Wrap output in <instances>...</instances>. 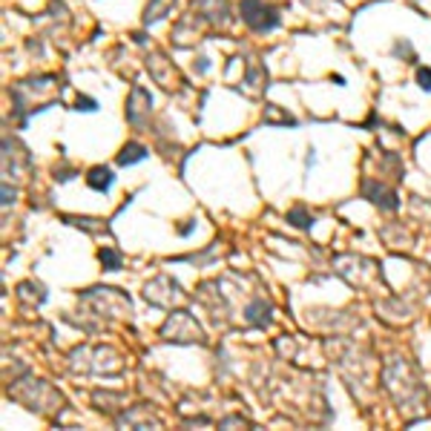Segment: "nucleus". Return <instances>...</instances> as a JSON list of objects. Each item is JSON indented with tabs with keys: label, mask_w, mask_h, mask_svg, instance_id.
Here are the masks:
<instances>
[{
	"label": "nucleus",
	"mask_w": 431,
	"mask_h": 431,
	"mask_svg": "<svg viewBox=\"0 0 431 431\" xmlns=\"http://www.w3.org/2000/svg\"><path fill=\"white\" fill-rule=\"evenodd\" d=\"M101 264L107 268V271H118V268H121V256H118L115 250L104 248V250H101Z\"/></svg>",
	"instance_id": "nucleus-3"
},
{
	"label": "nucleus",
	"mask_w": 431,
	"mask_h": 431,
	"mask_svg": "<svg viewBox=\"0 0 431 431\" xmlns=\"http://www.w3.org/2000/svg\"><path fill=\"white\" fill-rule=\"evenodd\" d=\"M78 110H95V101H89V98H80V101H78Z\"/></svg>",
	"instance_id": "nucleus-6"
},
{
	"label": "nucleus",
	"mask_w": 431,
	"mask_h": 431,
	"mask_svg": "<svg viewBox=\"0 0 431 431\" xmlns=\"http://www.w3.org/2000/svg\"><path fill=\"white\" fill-rule=\"evenodd\" d=\"M288 221H291V224H296V227H311V216H305V210H291L288 213Z\"/></svg>",
	"instance_id": "nucleus-4"
},
{
	"label": "nucleus",
	"mask_w": 431,
	"mask_h": 431,
	"mask_svg": "<svg viewBox=\"0 0 431 431\" xmlns=\"http://www.w3.org/2000/svg\"><path fill=\"white\" fill-rule=\"evenodd\" d=\"M417 80H420L423 89H431V69H420V72H417Z\"/></svg>",
	"instance_id": "nucleus-5"
},
{
	"label": "nucleus",
	"mask_w": 431,
	"mask_h": 431,
	"mask_svg": "<svg viewBox=\"0 0 431 431\" xmlns=\"http://www.w3.org/2000/svg\"><path fill=\"white\" fill-rule=\"evenodd\" d=\"M147 158V150L141 144H127L121 153H118V164H124V167H130V164H135V161H144Z\"/></svg>",
	"instance_id": "nucleus-2"
},
{
	"label": "nucleus",
	"mask_w": 431,
	"mask_h": 431,
	"mask_svg": "<svg viewBox=\"0 0 431 431\" xmlns=\"http://www.w3.org/2000/svg\"><path fill=\"white\" fill-rule=\"evenodd\" d=\"M87 181H89L92 190H110L112 181H115V176H112V170H107V167H92L89 170V176H87Z\"/></svg>",
	"instance_id": "nucleus-1"
}]
</instances>
